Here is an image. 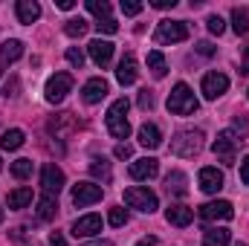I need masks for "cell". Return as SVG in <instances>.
<instances>
[{"label":"cell","mask_w":249,"mask_h":246,"mask_svg":"<svg viewBox=\"0 0 249 246\" xmlns=\"http://www.w3.org/2000/svg\"><path fill=\"white\" fill-rule=\"evenodd\" d=\"M6 203H9V209H26L29 203H32V188H15V191H9L6 194Z\"/></svg>","instance_id":"22"},{"label":"cell","mask_w":249,"mask_h":246,"mask_svg":"<svg viewBox=\"0 0 249 246\" xmlns=\"http://www.w3.org/2000/svg\"><path fill=\"white\" fill-rule=\"evenodd\" d=\"M139 145H145V148H151V151H154V148H160V145H162V133H160V127H157V124H142V127H139Z\"/></svg>","instance_id":"21"},{"label":"cell","mask_w":249,"mask_h":246,"mask_svg":"<svg viewBox=\"0 0 249 246\" xmlns=\"http://www.w3.org/2000/svg\"><path fill=\"white\" fill-rule=\"evenodd\" d=\"M197 53H200V55H214V47H212L209 41H200V44H197Z\"/></svg>","instance_id":"42"},{"label":"cell","mask_w":249,"mask_h":246,"mask_svg":"<svg viewBox=\"0 0 249 246\" xmlns=\"http://www.w3.org/2000/svg\"><path fill=\"white\" fill-rule=\"evenodd\" d=\"M84 246H113L110 241H93V244H84Z\"/></svg>","instance_id":"47"},{"label":"cell","mask_w":249,"mask_h":246,"mask_svg":"<svg viewBox=\"0 0 249 246\" xmlns=\"http://www.w3.org/2000/svg\"><path fill=\"white\" fill-rule=\"evenodd\" d=\"M55 211H58V200H55V197H50V194H44V197L38 200V209H35L38 220H53V217H55Z\"/></svg>","instance_id":"24"},{"label":"cell","mask_w":249,"mask_h":246,"mask_svg":"<svg viewBox=\"0 0 249 246\" xmlns=\"http://www.w3.org/2000/svg\"><path fill=\"white\" fill-rule=\"evenodd\" d=\"M206 139V133L203 130H194V127H188V130H180L174 139H171V154L174 157H197L200 151H203V142Z\"/></svg>","instance_id":"1"},{"label":"cell","mask_w":249,"mask_h":246,"mask_svg":"<svg viewBox=\"0 0 249 246\" xmlns=\"http://www.w3.org/2000/svg\"><path fill=\"white\" fill-rule=\"evenodd\" d=\"M148 67H151L154 78H165V72H168L165 58H162V53H160V50H151V53H148Z\"/></svg>","instance_id":"27"},{"label":"cell","mask_w":249,"mask_h":246,"mask_svg":"<svg viewBox=\"0 0 249 246\" xmlns=\"http://www.w3.org/2000/svg\"><path fill=\"white\" fill-rule=\"evenodd\" d=\"M200 217L203 220H232L235 217V209L229 200H212V203H203L200 206Z\"/></svg>","instance_id":"11"},{"label":"cell","mask_w":249,"mask_h":246,"mask_svg":"<svg viewBox=\"0 0 249 246\" xmlns=\"http://www.w3.org/2000/svg\"><path fill=\"white\" fill-rule=\"evenodd\" d=\"M122 12L133 18V15H139V12H142V3H136V0H122Z\"/></svg>","instance_id":"38"},{"label":"cell","mask_w":249,"mask_h":246,"mask_svg":"<svg viewBox=\"0 0 249 246\" xmlns=\"http://www.w3.org/2000/svg\"><path fill=\"white\" fill-rule=\"evenodd\" d=\"M124 203H127L130 209H139V211H145V214L157 211V206H160L157 194H154L151 188H145V185H133V188H124Z\"/></svg>","instance_id":"4"},{"label":"cell","mask_w":249,"mask_h":246,"mask_svg":"<svg viewBox=\"0 0 249 246\" xmlns=\"http://www.w3.org/2000/svg\"><path fill=\"white\" fill-rule=\"evenodd\" d=\"M0 223H3V209H0Z\"/></svg>","instance_id":"49"},{"label":"cell","mask_w":249,"mask_h":246,"mask_svg":"<svg viewBox=\"0 0 249 246\" xmlns=\"http://www.w3.org/2000/svg\"><path fill=\"white\" fill-rule=\"evenodd\" d=\"M41 188H44V194H50V197H58V191L64 188V171L55 162H47V165L41 168Z\"/></svg>","instance_id":"8"},{"label":"cell","mask_w":249,"mask_h":246,"mask_svg":"<svg viewBox=\"0 0 249 246\" xmlns=\"http://www.w3.org/2000/svg\"><path fill=\"white\" fill-rule=\"evenodd\" d=\"M197 99H194V90L188 87L186 81H180V84H174V90H171V96H168V110L174 113V116H191V113H197Z\"/></svg>","instance_id":"2"},{"label":"cell","mask_w":249,"mask_h":246,"mask_svg":"<svg viewBox=\"0 0 249 246\" xmlns=\"http://www.w3.org/2000/svg\"><path fill=\"white\" fill-rule=\"evenodd\" d=\"M200 188L206 191V194H217L220 188H223V171L220 168H200Z\"/></svg>","instance_id":"16"},{"label":"cell","mask_w":249,"mask_h":246,"mask_svg":"<svg viewBox=\"0 0 249 246\" xmlns=\"http://www.w3.org/2000/svg\"><path fill=\"white\" fill-rule=\"evenodd\" d=\"M229 238H232L229 229L214 226V229H206V235H203V246H226L229 244Z\"/></svg>","instance_id":"23"},{"label":"cell","mask_w":249,"mask_h":246,"mask_svg":"<svg viewBox=\"0 0 249 246\" xmlns=\"http://www.w3.org/2000/svg\"><path fill=\"white\" fill-rule=\"evenodd\" d=\"M67 61H70V67L81 70V67H84V53H81L78 47H70V50H67Z\"/></svg>","instance_id":"33"},{"label":"cell","mask_w":249,"mask_h":246,"mask_svg":"<svg viewBox=\"0 0 249 246\" xmlns=\"http://www.w3.org/2000/svg\"><path fill=\"white\" fill-rule=\"evenodd\" d=\"M87 29H90V23H87L84 18H72V20H67V23H64V32H67L70 38H81Z\"/></svg>","instance_id":"30"},{"label":"cell","mask_w":249,"mask_h":246,"mask_svg":"<svg viewBox=\"0 0 249 246\" xmlns=\"http://www.w3.org/2000/svg\"><path fill=\"white\" fill-rule=\"evenodd\" d=\"M136 75H139V70H136V58L127 53L122 61H119V70H116V81H119L122 87H127V84H133V81H136Z\"/></svg>","instance_id":"18"},{"label":"cell","mask_w":249,"mask_h":246,"mask_svg":"<svg viewBox=\"0 0 249 246\" xmlns=\"http://www.w3.org/2000/svg\"><path fill=\"white\" fill-rule=\"evenodd\" d=\"M188 38V23L186 20H160L154 41L157 44H180Z\"/></svg>","instance_id":"5"},{"label":"cell","mask_w":249,"mask_h":246,"mask_svg":"<svg viewBox=\"0 0 249 246\" xmlns=\"http://www.w3.org/2000/svg\"><path fill=\"white\" fill-rule=\"evenodd\" d=\"M127 110H130V102L127 99H116L113 105H110V110H107V133L113 136V139H127V133H130V124H127Z\"/></svg>","instance_id":"3"},{"label":"cell","mask_w":249,"mask_h":246,"mask_svg":"<svg viewBox=\"0 0 249 246\" xmlns=\"http://www.w3.org/2000/svg\"><path fill=\"white\" fill-rule=\"evenodd\" d=\"M206 23H209V32H212V35H220V32L226 29V23H223V18H220V15H209V20H206Z\"/></svg>","instance_id":"36"},{"label":"cell","mask_w":249,"mask_h":246,"mask_svg":"<svg viewBox=\"0 0 249 246\" xmlns=\"http://www.w3.org/2000/svg\"><path fill=\"white\" fill-rule=\"evenodd\" d=\"M200 90H203L206 99H220L229 90V78L223 72H206L203 81H200Z\"/></svg>","instance_id":"10"},{"label":"cell","mask_w":249,"mask_h":246,"mask_svg":"<svg viewBox=\"0 0 249 246\" xmlns=\"http://www.w3.org/2000/svg\"><path fill=\"white\" fill-rule=\"evenodd\" d=\"M107 223H110V226H116V229H119V226H124V223H127V211H124V209H110Z\"/></svg>","instance_id":"34"},{"label":"cell","mask_w":249,"mask_h":246,"mask_svg":"<svg viewBox=\"0 0 249 246\" xmlns=\"http://www.w3.org/2000/svg\"><path fill=\"white\" fill-rule=\"evenodd\" d=\"M241 72H249V53H247V61H244V70Z\"/></svg>","instance_id":"48"},{"label":"cell","mask_w":249,"mask_h":246,"mask_svg":"<svg viewBox=\"0 0 249 246\" xmlns=\"http://www.w3.org/2000/svg\"><path fill=\"white\" fill-rule=\"evenodd\" d=\"M241 180H244V185H249V157L241 162Z\"/></svg>","instance_id":"43"},{"label":"cell","mask_w":249,"mask_h":246,"mask_svg":"<svg viewBox=\"0 0 249 246\" xmlns=\"http://www.w3.org/2000/svg\"><path fill=\"white\" fill-rule=\"evenodd\" d=\"M50 244H53V246H67V244H64V238L58 235V232H53V235H50Z\"/></svg>","instance_id":"44"},{"label":"cell","mask_w":249,"mask_h":246,"mask_svg":"<svg viewBox=\"0 0 249 246\" xmlns=\"http://www.w3.org/2000/svg\"><path fill=\"white\" fill-rule=\"evenodd\" d=\"M151 6H154V9H174L177 0H151Z\"/></svg>","instance_id":"41"},{"label":"cell","mask_w":249,"mask_h":246,"mask_svg":"<svg viewBox=\"0 0 249 246\" xmlns=\"http://www.w3.org/2000/svg\"><path fill=\"white\" fill-rule=\"evenodd\" d=\"M72 6H75V3H72V0H58V9H64V12H70V9H72Z\"/></svg>","instance_id":"45"},{"label":"cell","mask_w":249,"mask_h":246,"mask_svg":"<svg viewBox=\"0 0 249 246\" xmlns=\"http://www.w3.org/2000/svg\"><path fill=\"white\" fill-rule=\"evenodd\" d=\"M136 246H157V238H142Z\"/></svg>","instance_id":"46"},{"label":"cell","mask_w":249,"mask_h":246,"mask_svg":"<svg viewBox=\"0 0 249 246\" xmlns=\"http://www.w3.org/2000/svg\"><path fill=\"white\" fill-rule=\"evenodd\" d=\"M160 171V162L154 157H142V159H133L130 162V177L133 180H154Z\"/></svg>","instance_id":"14"},{"label":"cell","mask_w":249,"mask_h":246,"mask_svg":"<svg viewBox=\"0 0 249 246\" xmlns=\"http://www.w3.org/2000/svg\"><path fill=\"white\" fill-rule=\"evenodd\" d=\"M15 12H18V20H20V23H35V20L41 18V6H38L35 0H18Z\"/></svg>","instance_id":"20"},{"label":"cell","mask_w":249,"mask_h":246,"mask_svg":"<svg viewBox=\"0 0 249 246\" xmlns=\"http://www.w3.org/2000/svg\"><path fill=\"white\" fill-rule=\"evenodd\" d=\"M235 246H247V244H235Z\"/></svg>","instance_id":"50"},{"label":"cell","mask_w":249,"mask_h":246,"mask_svg":"<svg viewBox=\"0 0 249 246\" xmlns=\"http://www.w3.org/2000/svg\"><path fill=\"white\" fill-rule=\"evenodd\" d=\"M93 26H96V29H99V32H105V35H113V32H116V29H119V23H116V20H113V18H107V20H96V23H93Z\"/></svg>","instance_id":"35"},{"label":"cell","mask_w":249,"mask_h":246,"mask_svg":"<svg viewBox=\"0 0 249 246\" xmlns=\"http://www.w3.org/2000/svg\"><path fill=\"white\" fill-rule=\"evenodd\" d=\"M12 174H15L18 180H26V177L32 174V159H15V162H12Z\"/></svg>","instance_id":"32"},{"label":"cell","mask_w":249,"mask_h":246,"mask_svg":"<svg viewBox=\"0 0 249 246\" xmlns=\"http://www.w3.org/2000/svg\"><path fill=\"white\" fill-rule=\"evenodd\" d=\"M87 53H90V58L99 64V67H107L110 58H113V44L105 41V38H96V41L87 44Z\"/></svg>","instance_id":"15"},{"label":"cell","mask_w":249,"mask_h":246,"mask_svg":"<svg viewBox=\"0 0 249 246\" xmlns=\"http://www.w3.org/2000/svg\"><path fill=\"white\" fill-rule=\"evenodd\" d=\"M70 232H72V238H93V235L102 232V217L99 214H84L72 223Z\"/></svg>","instance_id":"13"},{"label":"cell","mask_w":249,"mask_h":246,"mask_svg":"<svg viewBox=\"0 0 249 246\" xmlns=\"http://www.w3.org/2000/svg\"><path fill=\"white\" fill-rule=\"evenodd\" d=\"M20 55H23V44L15 41V38L6 41V44L0 47V64H12V61H18Z\"/></svg>","instance_id":"25"},{"label":"cell","mask_w":249,"mask_h":246,"mask_svg":"<svg viewBox=\"0 0 249 246\" xmlns=\"http://www.w3.org/2000/svg\"><path fill=\"white\" fill-rule=\"evenodd\" d=\"M165 191H168L171 197H186L188 194V177L183 171H171V174L165 177Z\"/></svg>","instance_id":"19"},{"label":"cell","mask_w":249,"mask_h":246,"mask_svg":"<svg viewBox=\"0 0 249 246\" xmlns=\"http://www.w3.org/2000/svg\"><path fill=\"white\" fill-rule=\"evenodd\" d=\"M72 90V75L70 72H55L50 81H47V90H44V96H47V102L50 105H58L67 99V93Z\"/></svg>","instance_id":"7"},{"label":"cell","mask_w":249,"mask_h":246,"mask_svg":"<svg viewBox=\"0 0 249 246\" xmlns=\"http://www.w3.org/2000/svg\"><path fill=\"white\" fill-rule=\"evenodd\" d=\"M232 133H241V136H249V122L244 119V116H238L235 119V130Z\"/></svg>","instance_id":"40"},{"label":"cell","mask_w":249,"mask_h":246,"mask_svg":"<svg viewBox=\"0 0 249 246\" xmlns=\"http://www.w3.org/2000/svg\"><path fill=\"white\" fill-rule=\"evenodd\" d=\"M87 12H93L99 20H107L110 18V3L107 0H87Z\"/></svg>","instance_id":"31"},{"label":"cell","mask_w":249,"mask_h":246,"mask_svg":"<svg viewBox=\"0 0 249 246\" xmlns=\"http://www.w3.org/2000/svg\"><path fill=\"white\" fill-rule=\"evenodd\" d=\"M23 139H26L23 130H20V127H12V130H6V133L0 136V148H3V151H18V148L23 145Z\"/></svg>","instance_id":"26"},{"label":"cell","mask_w":249,"mask_h":246,"mask_svg":"<svg viewBox=\"0 0 249 246\" xmlns=\"http://www.w3.org/2000/svg\"><path fill=\"white\" fill-rule=\"evenodd\" d=\"M136 105H139L142 110H151V107H154V93H151V90H139V99H136Z\"/></svg>","instance_id":"37"},{"label":"cell","mask_w":249,"mask_h":246,"mask_svg":"<svg viewBox=\"0 0 249 246\" xmlns=\"http://www.w3.org/2000/svg\"><path fill=\"white\" fill-rule=\"evenodd\" d=\"M165 220L171 223V226H188L191 220H194V211L188 209V206H180V203H174V206H168L165 209Z\"/></svg>","instance_id":"17"},{"label":"cell","mask_w":249,"mask_h":246,"mask_svg":"<svg viewBox=\"0 0 249 246\" xmlns=\"http://www.w3.org/2000/svg\"><path fill=\"white\" fill-rule=\"evenodd\" d=\"M102 194H105V188H102V185H96V183H78V185H72V203H75L78 209L99 203V200H102Z\"/></svg>","instance_id":"9"},{"label":"cell","mask_w":249,"mask_h":246,"mask_svg":"<svg viewBox=\"0 0 249 246\" xmlns=\"http://www.w3.org/2000/svg\"><path fill=\"white\" fill-rule=\"evenodd\" d=\"M107 81L102 78V75H96V78H90L84 87H81V99H84V105H99L105 96H107Z\"/></svg>","instance_id":"12"},{"label":"cell","mask_w":249,"mask_h":246,"mask_svg":"<svg viewBox=\"0 0 249 246\" xmlns=\"http://www.w3.org/2000/svg\"><path fill=\"white\" fill-rule=\"evenodd\" d=\"M90 174H93L96 180H102V183H110V177H113L107 159H93V162H90Z\"/></svg>","instance_id":"29"},{"label":"cell","mask_w":249,"mask_h":246,"mask_svg":"<svg viewBox=\"0 0 249 246\" xmlns=\"http://www.w3.org/2000/svg\"><path fill=\"white\" fill-rule=\"evenodd\" d=\"M212 151H214L217 162H223V165H235V157H238V136H235L232 130L217 133V139H214Z\"/></svg>","instance_id":"6"},{"label":"cell","mask_w":249,"mask_h":246,"mask_svg":"<svg viewBox=\"0 0 249 246\" xmlns=\"http://www.w3.org/2000/svg\"><path fill=\"white\" fill-rule=\"evenodd\" d=\"M232 29H235L238 35H247L249 32V12L247 9H241V6L232 9Z\"/></svg>","instance_id":"28"},{"label":"cell","mask_w":249,"mask_h":246,"mask_svg":"<svg viewBox=\"0 0 249 246\" xmlns=\"http://www.w3.org/2000/svg\"><path fill=\"white\" fill-rule=\"evenodd\" d=\"M0 168H3V162H0Z\"/></svg>","instance_id":"51"},{"label":"cell","mask_w":249,"mask_h":246,"mask_svg":"<svg viewBox=\"0 0 249 246\" xmlns=\"http://www.w3.org/2000/svg\"><path fill=\"white\" fill-rule=\"evenodd\" d=\"M113 154H116L119 159H130V157H133V148H130L127 142H122V145H116V151H113Z\"/></svg>","instance_id":"39"}]
</instances>
